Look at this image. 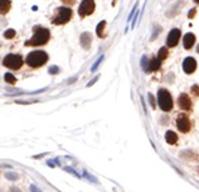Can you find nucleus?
Masks as SVG:
<instances>
[{
  "label": "nucleus",
  "instance_id": "1",
  "mask_svg": "<svg viewBox=\"0 0 199 192\" xmlns=\"http://www.w3.org/2000/svg\"><path fill=\"white\" fill-rule=\"evenodd\" d=\"M48 39H50V31L47 28L36 27L33 38L30 41H26L24 44L26 46H43L48 42Z\"/></svg>",
  "mask_w": 199,
  "mask_h": 192
},
{
  "label": "nucleus",
  "instance_id": "2",
  "mask_svg": "<svg viewBox=\"0 0 199 192\" xmlns=\"http://www.w3.org/2000/svg\"><path fill=\"white\" fill-rule=\"evenodd\" d=\"M47 59H48V56L45 51L36 50V51H31L28 54L27 58H26V62L31 67H40V66H43L47 62Z\"/></svg>",
  "mask_w": 199,
  "mask_h": 192
},
{
  "label": "nucleus",
  "instance_id": "3",
  "mask_svg": "<svg viewBox=\"0 0 199 192\" xmlns=\"http://www.w3.org/2000/svg\"><path fill=\"white\" fill-rule=\"evenodd\" d=\"M157 102H159L160 109L164 111H169L172 109V106H174L172 97L167 89H160V90L157 91Z\"/></svg>",
  "mask_w": 199,
  "mask_h": 192
},
{
  "label": "nucleus",
  "instance_id": "4",
  "mask_svg": "<svg viewBox=\"0 0 199 192\" xmlns=\"http://www.w3.org/2000/svg\"><path fill=\"white\" fill-rule=\"evenodd\" d=\"M73 16V11L69 7H59L57 10L55 16L53 18V24L59 26V24H66Z\"/></svg>",
  "mask_w": 199,
  "mask_h": 192
},
{
  "label": "nucleus",
  "instance_id": "5",
  "mask_svg": "<svg viewBox=\"0 0 199 192\" xmlns=\"http://www.w3.org/2000/svg\"><path fill=\"white\" fill-rule=\"evenodd\" d=\"M3 65L8 69H12V70H18L22 67L23 65V59L19 54H8L4 59H3Z\"/></svg>",
  "mask_w": 199,
  "mask_h": 192
},
{
  "label": "nucleus",
  "instance_id": "6",
  "mask_svg": "<svg viewBox=\"0 0 199 192\" xmlns=\"http://www.w3.org/2000/svg\"><path fill=\"white\" fill-rule=\"evenodd\" d=\"M94 8H96L94 0H82V3H81L78 7V15L81 18L89 16L94 12Z\"/></svg>",
  "mask_w": 199,
  "mask_h": 192
},
{
  "label": "nucleus",
  "instance_id": "7",
  "mask_svg": "<svg viewBox=\"0 0 199 192\" xmlns=\"http://www.w3.org/2000/svg\"><path fill=\"white\" fill-rule=\"evenodd\" d=\"M176 126L180 132L183 133H187L190 130V121H188V117L186 114H179L176 118Z\"/></svg>",
  "mask_w": 199,
  "mask_h": 192
},
{
  "label": "nucleus",
  "instance_id": "8",
  "mask_svg": "<svg viewBox=\"0 0 199 192\" xmlns=\"http://www.w3.org/2000/svg\"><path fill=\"white\" fill-rule=\"evenodd\" d=\"M179 39H180V30L179 28H174L167 36V46L168 47H175L178 44V42H179Z\"/></svg>",
  "mask_w": 199,
  "mask_h": 192
},
{
  "label": "nucleus",
  "instance_id": "9",
  "mask_svg": "<svg viewBox=\"0 0 199 192\" xmlns=\"http://www.w3.org/2000/svg\"><path fill=\"white\" fill-rule=\"evenodd\" d=\"M195 70H197V61H195L194 58H191V56L184 59L183 61V71L184 73L191 74V73H194Z\"/></svg>",
  "mask_w": 199,
  "mask_h": 192
},
{
  "label": "nucleus",
  "instance_id": "10",
  "mask_svg": "<svg viewBox=\"0 0 199 192\" xmlns=\"http://www.w3.org/2000/svg\"><path fill=\"white\" fill-rule=\"evenodd\" d=\"M178 104H179V106L183 109V110H190V108H191V101H190L188 96L187 94H180L179 99H178Z\"/></svg>",
  "mask_w": 199,
  "mask_h": 192
},
{
  "label": "nucleus",
  "instance_id": "11",
  "mask_svg": "<svg viewBox=\"0 0 199 192\" xmlns=\"http://www.w3.org/2000/svg\"><path fill=\"white\" fill-rule=\"evenodd\" d=\"M194 43H195V35H194V34L188 32V34H186V35H184V38H183V46H184V48H186V50H190V48L194 46Z\"/></svg>",
  "mask_w": 199,
  "mask_h": 192
},
{
  "label": "nucleus",
  "instance_id": "12",
  "mask_svg": "<svg viewBox=\"0 0 199 192\" xmlns=\"http://www.w3.org/2000/svg\"><path fill=\"white\" fill-rule=\"evenodd\" d=\"M79 42H81V46H82L85 50H88V48L90 47V43H92V36H90V34H89V32H83L82 35H81Z\"/></svg>",
  "mask_w": 199,
  "mask_h": 192
},
{
  "label": "nucleus",
  "instance_id": "13",
  "mask_svg": "<svg viewBox=\"0 0 199 192\" xmlns=\"http://www.w3.org/2000/svg\"><path fill=\"white\" fill-rule=\"evenodd\" d=\"M10 8H11L10 0H0V12H2V15H5L10 11Z\"/></svg>",
  "mask_w": 199,
  "mask_h": 192
},
{
  "label": "nucleus",
  "instance_id": "14",
  "mask_svg": "<svg viewBox=\"0 0 199 192\" xmlns=\"http://www.w3.org/2000/svg\"><path fill=\"white\" fill-rule=\"evenodd\" d=\"M176 140H178V136H176V133H175V132L168 130L166 133V141L168 142V144H175V142H176Z\"/></svg>",
  "mask_w": 199,
  "mask_h": 192
},
{
  "label": "nucleus",
  "instance_id": "15",
  "mask_svg": "<svg viewBox=\"0 0 199 192\" xmlns=\"http://www.w3.org/2000/svg\"><path fill=\"white\" fill-rule=\"evenodd\" d=\"M160 59H157V58H152L151 61H149V70L151 71H155V70H157V69L160 67Z\"/></svg>",
  "mask_w": 199,
  "mask_h": 192
},
{
  "label": "nucleus",
  "instance_id": "16",
  "mask_svg": "<svg viewBox=\"0 0 199 192\" xmlns=\"http://www.w3.org/2000/svg\"><path fill=\"white\" fill-rule=\"evenodd\" d=\"M168 56V50H167V47H161L159 51H157V59H160V61H164V59Z\"/></svg>",
  "mask_w": 199,
  "mask_h": 192
},
{
  "label": "nucleus",
  "instance_id": "17",
  "mask_svg": "<svg viewBox=\"0 0 199 192\" xmlns=\"http://www.w3.org/2000/svg\"><path fill=\"white\" fill-rule=\"evenodd\" d=\"M141 69H143V71H147V73H149V61L147 56H143L141 58Z\"/></svg>",
  "mask_w": 199,
  "mask_h": 192
},
{
  "label": "nucleus",
  "instance_id": "18",
  "mask_svg": "<svg viewBox=\"0 0 199 192\" xmlns=\"http://www.w3.org/2000/svg\"><path fill=\"white\" fill-rule=\"evenodd\" d=\"M4 79H5V82H8L10 85H15L16 84V78L11 73H5L4 74Z\"/></svg>",
  "mask_w": 199,
  "mask_h": 192
},
{
  "label": "nucleus",
  "instance_id": "19",
  "mask_svg": "<svg viewBox=\"0 0 199 192\" xmlns=\"http://www.w3.org/2000/svg\"><path fill=\"white\" fill-rule=\"evenodd\" d=\"M105 24L106 23L105 22H100V24L97 26V36H98V38H102L104 36V28H105Z\"/></svg>",
  "mask_w": 199,
  "mask_h": 192
},
{
  "label": "nucleus",
  "instance_id": "20",
  "mask_svg": "<svg viewBox=\"0 0 199 192\" xmlns=\"http://www.w3.org/2000/svg\"><path fill=\"white\" fill-rule=\"evenodd\" d=\"M15 35H16V32H15V30H12V28H10V30H7L4 32V38L5 39H12Z\"/></svg>",
  "mask_w": 199,
  "mask_h": 192
},
{
  "label": "nucleus",
  "instance_id": "21",
  "mask_svg": "<svg viewBox=\"0 0 199 192\" xmlns=\"http://www.w3.org/2000/svg\"><path fill=\"white\" fill-rule=\"evenodd\" d=\"M102 59H104V56L101 55L100 58H98V59H97V61H96V63H94L93 66H92V71H96L97 69H98V66H100V63H101V62H102Z\"/></svg>",
  "mask_w": 199,
  "mask_h": 192
},
{
  "label": "nucleus",
  "instance_id": "22",
  "mask_svg": "<svg viewBox=\"0 0 199 192\" xmlns=\"http://www.w3.org/2000/svg\"><path fill=\"white\" fill-rule=\"evenodd\" d=\"M58 71H59V69L57 67V66H53V67L48 69V73H50V74H57Z\"/></svg>",
  "mask_w": 199,
  "mask_h": 192
},
{
  "label": "nucleus",
  "instance_id": "23",
  "mask_svg": "<svg viewBox=\"0 0 199 192\" xmlns=\"http://www.w3.org/2000/svg\"><path fill=\"white\" fill-rule=\"evenodd\" d=\"M192 93H194L195 96H199V86H198V85H194V86H192Z\"/></svg>",
  "mask_w": 199,
  "mask_h": 192
},
{
  "label": "nucleus",
  "instance_id": "24",
  "mask_svg": "<svg viewBox=\"0 0 199 192\" xmlns=\"http://www.w3.org/2000/svg\"><path fill=\"white\" fill-rule=\"evenodd\" d=\"M195 14H197V10H195V8L190 10V12H188V18H190V19H192V18L195 16Z\"/></svg>",
  "mask_w": 199,
  "mask_h": 192
},
{
  "label": "nucleus",
  "instance_id": "25",
  "mask_svg": "<svg viewBox=\"0 0 199 192\" xmlns=\"http://www.w3.org/2000/svg\"><path fill=\"white\" fill-rule=\"evenodd\" d=\"M148 97H149V102H151L152 108H155V98H154V96H152V94H148Z\"/></svg>",
  "mask_w": 199,
  "mask_h": 192
},
{
  "label": "nucleus",
  "instance_id": "26",
  "mask_svg": "<svg viewBox=\"0 0 199 192\" xmlns=\"http://www.w3.org/2000/svg\"><path fill=\"white\" fill-rule=\"evenodd\" d=\"M65 4H67V5H71V4H74L76 3V0H62Z\"/></svg>",
  "mask_w": 199,
  "mask_h": 192
},
{
  "label": "nucleus",
  "instance_id": "27",
  "mask_svg": "<svg viewBox=\"0 0 199 192\" xmlns=\"http://www.w3.org/2000/svg\"><path fill=\"white\" fill-rule=\"evenodd\" d=\"M5 176H7L8 179H16V177H18L16 175H12V173H5Z\"/></svg>",
  "mask_w": 199,
  "mask_h": 192
},
{
  "label": "nucleus",
  "instance_id": "28",
  "mask_svg": "<svg viewBox=\"0 0 199 192\" xmlns=\"http://www.w3.org/2000/svg\"><path fill=\"white\" fill-rule=\"evenodd\" d=\"M97 79H98V78H97V77H96V78H94V79H93V81H92V82H89V84H88V86H92L93 84H96V81H97Z\"/></svg>",
  "mask_w": 199,
  "mask_h": 192
},
{
  "label": "nucleus",
  "instance_id": "29",
  "mask_svg": "<svg viewBox=\"0 0 199 192\" xmlns=\"http://www.w3.org/2000/svg\"><path fill=\"white\" fill-rule=\"evenodd\" d=\"M31 190H33L34 192H39V190H36V187H34V185H31Z\"/></svg>",
  "mask_w": 199,
  "mask_h": 192
},
{
  "label": "nucleus",
  "instance_id": "30",
  "mask_svg": "<svg viewBox=\"0 0 199 192\" xmlns=\"http://www.w3.org/2000/svg\"><path fill=\"white\" fill-rule=\"evenodd\" d=\"M194 2H195V3H197V4H199V0H194Z\"/></svg>",
  "mask_w": 199,
  "mask_h": 192
},
{
  "label": "nucleus",
  "instance_id": "31",
  "mask_svg": "<svg viewBox=\"0 0 199 192\" xmlns=\"http://www.w3.org/2000/svg\"><path fill=\"white\" fill-rule=\"evenodd\" d=\"M197 51H198V53H199V46H198V47H197Z\"/></svg>",
  "mask_w": 199,
  "mask_h": 192
}]
</instances>
